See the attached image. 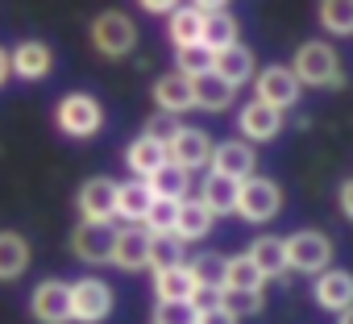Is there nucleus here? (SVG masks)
I'll list each match as a JSON object with an SVG mask.
<instances>
[{
    "mask_svg": "<svg viewBox=\"0 0 353 324\" xmlns=\"http://www.w3.org/2000/svg\"><path fill=\"white\" fill-rule=\"evenodd\" d=\"M287 67L299 79V88H341L345 83L341 59H336V50L328 42H303Z\"/></svg>",
    "mask_w": 353,
    "mask_h": 324,
    "instance_id": "f257e3e1",
    "label": "nucleus"
},
{
    "mask_svg": "<svg viewBox=\"0 0 353 324\" xmlns=\"http://www.w3.org/2000/svg\"><path fill=\"white\" fill-rule=\"evenodd\" d=\"M54 125H59V133L79 137V141L96 137L104 129V104L92 92H67L59 100V108H54Z\"/></svg>",
    "mask_w": 353,
    "mask_h": 324,
    "instance_id": "f03ea898",
    "label": "nucleus"
},
{
    "mask_svg": "<svg viewBox=\"0 0 353 324\" xmlns=\"http://www.w3.org/2000/svg\"><path fill=\"white\" fill-rule=\"evenodd\" d=\"M287 245V270H299V274H324L332 266V241L328 233L320 229H299L291 237H283Z\"/></svg>",
    "mask_w": 353,
    "mask_h": 324,
    "instance_id": "7ed1b4c3",
    "label": "nucleus"
},
{
    "mask_svg": "<svg viewBox=\"0 0 353 324\" xmlns=\"http://www.w3.org/2000/svg\"><path fill=\"white\" fill-rule=\"evenodd\" d=\"M279 212H283V188H279L274 179L254 175V179L241 183V192H237V216H241V221L266 225V221H274Z\"/></svg>",
    "mask_w": 353,
    "mask_h": 324,
    "instance_id": "20e7f679",
    "label": "nucleus"
},
{
    "mask_svg": "<svg viewBox=\"0 0 353 324\" xmlns=\"http://www.w3.org/2000/svg\"><path fill=\"white\" fill-rule=\"evenodd\" d=\"M299 92H303V88H299V79L291 75L287 63H270V67H262V71L254 75V100L266 104V108H274V112L295 108Z\"/></svg>",
    "mask_w": 353,
    "mask_h": 324,
    "instance_id": "39448f33",
    "label": "nucleus"
},
{
    "mask_svg": "<svg viewBox=\"0 0 353 324\" xmlns=\"http://www.w3.org/2000/svg\"><path fill=\"white\" fill-rule=\"evenodd\" d=\"M92 46L104 54V59H129L133 54V46H137V30H133V21L125 17V13H100L96 21H92Z\"/></svg>",
    "mask_w": 353,
    "mask_h": 324,
    "instance_id": "423d86ee",
    "label": "nucleus"
},
{
    "mask_svg": "<svg viewBox=\"0 0 353 324\" xmlns=\"http://www.w3.org/2000/svg\"><path fill=\"white\" fill-rule=\"evenodd\" d=\"M112 303H117V295H112V287L104 279H79V283H71V320L75 324H100V320H108Z\"/></svg>",
    "mask_w": 353,
    "mask_h": 324,
    "instance_id": "0eeeda50",
    "label": "nucleus"
},
{
    "mask_svg": "<svg viewBox=\"0 0 353 324\" xmlns=\"http://www.w3.org/2000/svg\"><path fill=\"white\" fill-rule=\"evenodd\" d=\"M166 162L183 167L188 175L208 167V162H212V137L204 129H196V125H179V133L166 141Z\"/></svg>",
    "mask_w": 353,
    "mask_h": 324,
    "instance_id": "6e6552de",
    "label": "nucleus"
},
{
    "mask_svg": "<svg viewBox=\"0 0 353 324\" xmlns=\"http://www.w3.org/2000/svg\"><path fill=\"white\" fill-rule=\"evenodd\" d=\"M212 175H225V179H233V183H245V179H254V171H258V154H254V145L250 141H241V137H233V141H221V145H212Z\"/></svg>",
    "mask_w": 353,
    "mask_h": 324,
    "instance_id": "1a4fd4ad",
    "label": "nucleus"
},
{
    "mask_svg": "<svg viewBox=\"0 0 353 324\" xmlns=\"http://www.w3.org/2000/svg\"><path fill=\"white\" fill-rule=\"evenodd\" d=\"M75 208L92 225H112V216H117V179H108V175L88 179L75 196Z\"/></svg>",
    "mask_w": 353,
    "mask_h": 324,
    "instance_id": "9d476101",
    "label": "nucleus"
},
{
    "mask_svg": "<svg viewBox=\"0 0 353 324\" xmlns=\"http://www.w3.org/2000/svg\"><path fill=\"white\" fill-rule=\"evenodd\" d=\"M112 245H117V229L112 225H92V221H79L75 233H71V254L88 266H104L112 262Z\"/></svg>",
    "mask_w": 353,
    "mask_h": 324,
    "instance_id": "9b49d317",
    "label": "nucleus"
},
{
    "mask_svg": "<svg viewBox=\"0 0 353 324\" xmlns=\"http://www.w3.org/2000/svg\"><path fill=\"white\" fill-rule=\"evenodd\" d=\"M30 312L38 324H67L71 320V287L63 279H46L30 295Z\"/></svg>",
    "mask_w": 353,
    "mask_h": 324,
    "instance_id": "f8f14e48",
    "label": "nucleus"
},
{
    "mask_svg": "<svg viewBox=\"0 0 353 324\" xmlns=\"http://www.w3.org/2000/svg\"><path fill=\"white\" fill-rule=\"evenodd\" d=\"M150 233L141 225H125L117 229V245H112V266H121L125 274H137L150 266Z\"/></svg>",
    "mask_w": 353,
    "mask_h": 324,
    "instance_id": "ddd939ff",
    "label": "nucleus"
},
{
    "mask_svg": "<svg viewBox=\"0 0 353 324\" xmlns=\"http://www.w3.org/2000/svg\"><path fill=\"white\" fill-rule=\"evenodd\" d=\"M312 299L324 307V312H332V316H341V312H349L353 307V274L349 270H324V274H316V287H312Z\"/></svg>",
    "mask_w": 353,
    "mask_h": 324,
    "instance_id": "4468645a",
    "label": "nucleus"
},
{
    "mask_svg": "<svg viewBox=\"0 0 353 324\" xmlns=\"http://www.w3.org/2000/svg\"><path fill=\"white\" fill-rule=\"evenodd\" d=\"M200 13H204V30H200V46L204 50H225V46H233L237 42V17L221 5V0H212V5H200Z\"/></svg>",
    "mask_w": 353,
    "mask_h": 324,
    "instance_id": "2eb2a0df",
    "label": "nucleus"
},
{
    "mask_svg": "<svg viewBox=\"0 0 353 324\" xmlns=\"http://www.w3.org/2000/svg\"><path fill=\"white\" fill-rule=\"evenodd\" d=\"M237 129H241V137H245L250 145H254V141H274V137L283 133V112H274V108L250 100V104L237 112Z\"/></svg>",
    "mask_w": 353,
    "mask_h": 324,
    "instance_id": "dca6fc26",
    "label": "nucleus"
},
{
    "mask_svg": "<svg viewBox=\"0 0 353 324\" xmlns=\"http://www.w3.org/2000/svg\"><path fill=\"white\" fill-rule=\"evenodd\" d=\"M154 104H158V112H166V117H179V112L196 108L192 79H188V75H179V71H170V75L154 79Z\"/></svg>",
    "mask_w": 353,
    "mask_h": 324,
    "instance_id": "f3484780",
    "label": "nucleus"
},
{
    "mask_svg": "<svg viewBox=\"0 0 353 324\" xmlns=\"http://www.w3.org/2000/svg\"><path fill=\"white\" fill-rule=\"evenodd\" d=\"M212 71L229 83V88H241V83H250L254 79V50L250 46H241V42H233V46H225V50H216L212 54Z\"/></svg>",
    "mask_w": 353,
    "mask_h": 324,
    "instance_id": "a211bd4d",
    "label": "nucleus"
},
{
    "mask_svg": "<svg viewBox=\"0 0 353 324\" xmlns=\"http://www.w3.org/2000/svg\"><path fill=\"white\" fill-rule=\"evenodd\" d=\"M145 188H150V196H154V200L183 204V200H188V192H192V175H188L183 167H174V162H162V167L145 179Z\"/></svg>",
    "mask_w": 353,
    "mask_h": 324,
    "instance_id": "6ab92c4d",
    "label": "nucleus"
},
{
    "mask_svg": "<svg viewBox=\"0 0 353 324\" xmlns=\"http://www.w3.org/2000/svg\"><path fill=\"white\" fill-rule=\"evenodd\" d=\"M212 212L200 204V196H188L183 204H179V216H174V237H179L183 245H192V241H204L208 233H212Z\"/></svg>",
    "mask_w": 353,
    "mask_h": 324,
    "instance_id": "aec40b11",
    "label": "nucleus"
},
{
    "mask_svg": "<svg viewBox=\"0 0 353 324\" xmlns=\"http://www.w3.org/2000/svg\"><path fill=\"white\" fill-rule=\"evenodd\" d=\"M9 67H13V75H21V79H46L50 75V67H54V54H50V46L46 42H21L13 54H9Z\"/></svg>",
    "mask_w": 353,
    "mask_h": 324,
    "instance_id": "412c9836",
    "label": "nucleus"
},
{
    "mask_svg": "<svg viewBox=\"0 0 353 324\" xmlns=\"http://www.w3.org/2000/svg\"><path fill=\"white\" fill-rule=\"evenodd\" d=\"M30 270V241L17 229H0V283H13Z\"/></svg>",
    "mask_w": 353,
    "mask_h": 324,
    "instance_id": "4be33fe9",
    "label": "nucleus"
},
{
    "mask_svg": "<svg viewBox=\"0 0 353 324\" xmlns=\"http://www.w3.org/2000/svg\"><path fill=\"white\" fill-rule=\"evenodd\" d=\"M237 192L241 183L225 179V175H204V188H200V204L212 212V216H237Z\"/></svg>",
    "mask_w": 353,
    "mask_h": 324,
    "instance_id": "5701e85b",
    "label": "nucleus"
},
{
    "mask_svg": "<svg viewBox=\"0 0 353 324\" xmlns=\"http://www.w3.org/2000/svg\"><path fill=\"white\" fill-rule=\"evenodd\" d=\"M192 295H196V283H192L188 262L170 266V270H154V299L158 303H188Z\"/></svg>",
    "mask_w": 353,
    "mask_h": 324,
    "instance_id": "b1692460",
    "label": "nucleus"
},
{
    "mask_svg": "<svg viewBox=\"0 0 353 324\" xmlns=\"http://www.w3.org/2000/svg\"><path fill=\"white\" fill-rule=\"evenodd\" d=\"M245 258L258 266L262 279H279V274H287V245H283V237H254L250 250H245Z\"/></svg>",
    "mask_w": 353,
    "mask_h": 324,
    "instance_id": "393cba45",
    "label": "nucleus"
},
{
    "mask_svg": "<svg viewBox=\"0 0 353 324\" xmlns=\"http://www.w3.org/2000/svg\"><path fill=\"white\" fill-rule=\"evenodd\" d=\"M192 92H196V108L204 112H225L237 100V88H229L216 71H204L200 79H192Z\"/></svg>",
    "mask_w": 353,
    "mask_h": 324,
    "instance_id": "a878e982",
    "label": "nucleus"
},
{
    "mask_svg": "<svg viewBox=\"0 0 353 324\" xmlns=\"http://www.w3.org/2000/svg\"><path fill=\"white\" fill-rule=\"evenodd\" d=\"M150 204H154V196H150L145 179L117 183V216H121L125 225H141V221H145V212H150Z\"/></svg>",
    "mask_w": 353,
    "mask_h": 324,
    "instance_id": "bb28decb",
    "label": "nucleus"
},
{
    "mask_svg": "<svg viewBox=\"0 0 353 324\" xmlns=\"http://www.w3.org/2000/svg\"><path fill=\"white\" fill-rule=\"evenodd\" d=\"M200 30H204V13H200V5H179V9L166 17V34H170L174 50L200 46Z\"/></svg>",
    "mask_w": 353,
    "mask_h": 324,
    "instance_id": "cd10ccee",
    "label": "nucleus"
},
{
    "mask_svg": "<svg viewBox=\"0 0 353 324\" xmlns=\"http://www.w3.org/2000/svg\"><path fill=\"white\" fill-rule=\"evenodd\" d=\"M162 162H166V145H158L150 137H133L125 145V167L133 171V179H150Z\"/></svg>",
    "mask_w": 353,
    "mask_h": 324,
    "instance_id": "c85d7f7f",
    "label": "nucleus"
},
{
    "mask_svg": "<svg viewBox=\"0 0 353 324\" xmlns=\"http://www.w3.org/2000/svg\"><path fill=\"white\" fill-rule=\"evenodd\" d=\"M225 254H216V250H204L200 258H192L188 262V270H192V283H196V291H212V295H221L225 291Z\"/></svg>",
    "mask_w": 353,
    "mask_h": 324,
    "instance_id": "c756f323",
    "label": "nucleus"
},
{
    "mask_svg": "<svg viewBox=\"0 0 353 324\" xmlns=\"http://www.w3.org/2000/svg\"><path fill=\"white\" fill-rule=\"evenodd\" d=\"M262 287H266V279L258 274V266H254L245 254H237V258H229V262H225V291L262 295Z\"/></svg>",
    "mask_w": 353,
    "mask_h": 324,
    "instance_id": "7c9ffc66",
    "label": "nucleus"
},
{
    "mask_svg": "<svg viewBox=\"0 0 353 324\" xmlns=\"http://www.w3.org/2000/svg\"><path fill=\"white\" fill-rule=\"evenodd\" d=\"M320 30L332 38H349L353 34V0H324L320 5Z\"/></svg>",
    "mask_w": 353,
    "mask_h": 324,
    "instance_id": "2f4dec72",
    "label": "nucleus"
},
{
    "mask_svg": "<svg viewBox=\"0 0 353 324\" xmlns=\"http://www.w3.org/2000/svg\"><path fill=\"white\" fill-rule=\"evenodd\" d=\"M183 250H188V245L174 237V233H170V237H154V241H150V270L183 266V262H188V258H183Z\"/></svg>",
    "mask_w": 353,
    "mask_h": 324,
    "instance_id": "473e14b6",
    "label": "nucleus"
},
{
    "mask_svg": "<svg viewBox=\"0 0 353 324\" xmlns=\"http://www.w3.org/2000/svg\"><path fill=\"white\" fill-rule=\"evenodd\" d=\"M174 216H179V204L154 200L150 212H145V221H141V229H145L150 237H170V233H174Z\"/></svg>",
    "mask_w": 353,
    "mask_h": 324,
    "instance_id": "72a5a7b5",
    "label": "nucleus"
},
{
    "mask_svg": "<svg viewBox=\"0 0 353 324\" xmlns=\"http://www.w3.org/2000/svg\"><path fill=\"white\" fill-rule=\"evenodd\" d=\"M174 71L188 75V79H200L204 71H212V50H204V46H183V50H174Z\"/></svg>",
    "mask_w": 353,
    "mask_h": 324,
    "instance_id": "f704fd0d",
    "label": "nucleus"
},
{
    "mask_svg": "<svg viewBox=\"0 0 353 324\" xmlns=\"http://www.w3.org/2000/svg\"><path fill=\"white\" fill-rule=\"evenodd\" d=\"M221 307L229 316H258L262 312V295H245V291H221Z\"/></svg>",
    "mask_w": 353,
    "mask_h": 324,
    "instance_id": "c9c22d12",
    "label": "nucleus"
},
{
    "mask_svg": "<svg viewBox=\"0 0 353 324\" xmlns=\"http://www.w3.org/2000/svg\"><path fill=\"white\" fill-rule=\"evenodd\" d=\"M174 133H179V117H166V112H154V117L145 121V129H141V137H150V141H158V145H166Z\"/></svg>",
    "mask_w": 353,
    "mask_h": 324,
    "instance_id": "e433bc0d",
    "label": "nucleus"
},
{
    "mask_svg": "<svg viewBox=\"0 0 353 324\" xmlns=\"http://www.w3.org/2000/svg\"><path fill=\"white\" fill-rule=\"evenodd\" d=\"M154 324H196V312L192 303H158Z\"/></svg>",
    "mask_w": 353,
    "mask_h": 324,
    "instance_id": "4c0bfd02",
    "label": "nucleus"
},
{
    "mask_svg": "<svg viewBox=\"0 0 353 324\" xmlns=\"http://www.w3.org/2000/svg\"><path fill=\"white\" fill-rule=\"evenodd\" d=\"M196 324H237V316H229L225 307H212V312H200Z\"/></svg>",
    "mask_w": 353,
    "mask_h": 324,
    "instance_id": "58836bf2",
    "label": "nucleus"
},
{
    "mask_svg": "<svg viewBox=\"0 0 353 324\" xmlns=\"http://www.w3.org/2000/svg\"><path fill=\"white\" fill-rule=\"evenodd\" d=\"M150 17H170L174 9H179V5H166V0H145V5H141Z\"/></svg>",
    "mask_w": 353,
    "mask_h": 324,
    "instance_id": "ea45409f",
    "label": "nucleus"
},
{
    "mask_svg": "<svg viewBox=\"0 0 353 324\" xmlns=\"http://www.w3.org/2000/svg\"><path fill=\"white\" fill-rule=\"evenodd\" d=\"M341 212L353 221V179H349V183H341Z\"/></svg>",
    "mask_w": 353,
    "mask_h": 324,
    "instance_id": "a19ab883",
    "label": "nucleus"
},
{
    "mask_svg": "<svg viewBox=\"0 0 353 324\" xmlns=\"http://www.w3.org/2000/svg\"><path fill=\"white\" fill-rule=\"evenodd\" d=\"M13 75V67H9V54L5 50H0V88H5V79Z\"/></svg>",
    "mask_w": 353,
    "mask_h": 324,
    "instance_id": "79ce46f5",
    "label": "nucleus"
},
{
    "mask_svg": "<svg viewBox=\"0 0 353 324\" xmlns=\"http://www.w3.org/2000/svg\"><path fill=\"white\" fill-rule=\"evenodd\" d=\"M336 324H353V307H349V312H341V316H336Z\"/></svg>",
    "mask_w": 353,
    "mask_h": 324,
    "instance_id": "37998d69",
    "label": "nucleus"
}]
</instances>
